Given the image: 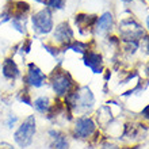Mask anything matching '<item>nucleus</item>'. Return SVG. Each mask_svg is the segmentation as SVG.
<instances>
[{
  "label": "nucleus",
  "instance_id": "f257e3e1",
  "mask_svg": "<svg viewBox=\"0 0 149 149\" xmlns=\"http://www.w3.org/2000/svg\"><path fill=\"white\" fill-rule=\"evenodd\" d=\"M34 134H36V118L34 115H29L15 132L14 140L20 148H27L29 145H31Z\"/></svg>",
  "mask_w": 149,
  "mask_h": 149
},
{
  "label": "nucleus",
  "instance_id": "f03ea898",
  "mask_svg": "<svg viewBox=\"0 0 149 149\" xmlns=\"http://www.w3.org/2000/svg\"><path fill=\"white\" fill-rule=\"evenodd\" d=\"M50 80L52 87L57 94V96H64V95H68L71 92L73 81H72V77L69 76V73H67L65 71H54V73L50 76Z\"/></svg>",
  "mask_w": 149,
  "mask_h": 149
},
{
  "label": "nucleus",
  "instance_id": "7ed1b4c3",
  "mask_svg": "<svg viewBox=\"0 0 149 149\" xmlns=\"http://www.w3.org/2000/svg\"><path fill=\"white\" fill-rule=\"evenodd\" d=\"M119 31H121L122 38L125 39L126 42H130V41L136 42L138 38H141V37L144 36V31H142L141 26H140L137 22H134L133 19L122 20Z\"/></svg>",
  "mask_w": 149,
  "mask_h": 149
},
{
  "label": "nucleus",
  "instance_id": "20e7f679",
  "mask_svg": "<svg viewBox=\"0 0 149 149\" xmlns=\"http://www.w3.org/2000/svg\"><path fill=\"white\" fill-rule=\"evenodd\" d=\"M33 27L37 33H41V34L50 31L53 27V20H52L49 10H41L33 16Z\"/></svg>",
  "mask_w": 149,
  "mask_h": 149
},
{
  "label": "nucleus",
  "instance_id": "39448f33",
  "mask_svg": "<svg viewBox=\"0 0 149 149\" xmlns=\"http://www.w3.org/2000/svg\"><path fill=\"white\" fill-rule=\"evenodd\" d=\"M95 130V123L90 118H79L76 123H74L73 133L76 137L79 138H87L94 133Z\"/></svg>",
  "mask_w": 149,
  "mask_h": 149
},
{
  "label": "nucleus",
  "instance_id": "423d86ee",
  "mask_svg": "<svg viewBox=\"0 0 149 149\" xmlns=\"http://www.w3.org/2000/svg\"><path fill=\"white\" fill-rule=\"evenodd\" d=\"M45 79H46V76L43 74V72L37 65H34V64L29 65V72L27 76H26V81H27L29 86L36 87V88L42 87L43 83H45Z\"/></svg>",
  "mask_w": 149,
  "mask_h": 149
},
{
  "label": "nucleus",
  "instance_id": "0eeeda50",
  "mask_svg": "<svg viewBox=\"0 0 149 149\" xmlns=\"http://www.w3.org/2000/svg\"><path fill=\"white\" fill-rule=\"evenodd\" d=\"M72 38H73V31L67 22H63L56 27L54 39H57L58 42H69Z\"/></svg>",
  "mask_w": 149,
  "mask_h": 149
},
{
  "label": "nucleus",
  "instance_id": "6e6552de",
  "mask_svg": "<svg viewBox=\"0 0 149 149\" xmlns=\"http://www.w3.org/2000/svg\"><path fill=\"white\" fill-rule=\"evenodd\" d=\"M52 138V148L53 149H68V140L63 133L57 130H50L49 132Z\"/></svg>",
  "mask_w": 149,
  "mask_h": 149
},
{
  "label": "nucleus",
  "instance_id": "1a4fd4ad",
  "mask_svg": "<svg viewBox=\"0 0 149 149\" xmlns=\"http://www.w3.org/2000/svg\"><path fill=\"white\" fill-rule=\"evenodd\" d=\"M86 65H88L95 73H99L102 67V57L94 52H88L86 54Z\"/></svg>",
  "mask_w": 149,
  "mask_h": 149
},
{
  "label": "nucleus",
  "instance_id": "9d476101",
  "mask_svg": "<svg viewBox=\"0 0 149 149\" xmlns=\"http://www.w3.org/2000/svg\"><path fill=\"white\" fill-rule=\"evenodd\" d=\"M3 74L7 79H11V80H14V79L19 76V69L16 67V64L14 63V60L7 58L3 63Z\"/></svg>",
  "mask_w": 149,
  "mask_h": 149
},
{
  "label": "nucleus",
  "instance_id": "9b49d317",
  "mask_svg": "<svg viewBox=\"0 0 149 149\" xmlns=\"http://www.w3.org/2000/svg\"><path fill=\"white\" fill-rule=\"evenodd\" d=\"M34 109H36L38 113L41 114H45L49 111V109H50V100H49V98L47 96H39V98H37L36 100H34Z\"/></svg>",
  "mask_w": 149,
  "mask_h": 149
},
{
  "label": "nucleus",
  "instance_id": "f8f14e48",
  "mask_svg": "<svg viewBox=\"0 0 149 149\" xmlns=\"http://www.w3.org/2000/svg\"><path fill=\"white\" fill-rule=\"evenodd\" d=\"M113 24V15L110 12H106L104 15H102L98 20V30L99 31H107Z\"/></svg>",
  "mask_w": 149,
  "mask_h": 149
},
{
  "label": "nucleus",
  "instance_id": "ddd939ff",
  "mask_svg": "<svg viewBox=\"0 0 149 149\" xmlns=\"http://www.w3.org/2000/svg\"><path fill=\"white\" fill-rule=\"evenodd\" d=\"M94 22H95V16H88V15H84V14H80V15L76 16V23L81 29L88 27Z\"/></svg>",
  "mask_w": 149,
  "mask_h": 149
},
{
  "label": "nucleus",
  "instance_id": "4468645a",
  "mask_svg": "<svg viewBox=\"0 0 149 149\" xmlns=\"http://www.w3.org/2000/svg\"><path fill=\"white\" fill-rule=\"evenodd\" d=\"M68 47H71V49H73L74 52H84V50H86V45H84L83 42H77V41H74V42H72Z\"/></svg>",
  "mask_w": 149,
  "mask_h": 149
},
{
  "label": "nucleus",
  "instance_id": "2eb2a0df",
  "mask_svg": "<svg viewBox=\"0 0 149 149\" xmlns=\"http://www.w3.org/2000/svg\"><path fill=\"white\" fill-rule=\"evenodd\" d=\"M47 6L52 8H63L64 0H47Z\"/></svg>",
  "mask_w": 149,
  "mask_h": 149
},
{
  "label": "nucleus",
  "instance_id": "dca6fc26",
  "mask_svg": "<svg viewBox=\"0 0 149 149\" xmlns=\"http://www.w3.org/2000/svg\"><path fill=\"white\" fill-rule=\"evenodd\" d=\"M19 99H20V100H22L23 103H26V104H31V99H30V94H29V92H27L26 90L20 92Z\"/></svg>",
  "mask_w": 149,
  "mask_h": 149
},
{
  "label": "nucleus",
  "instance_id": "f3484780",
  "mask_svg": "<svg viewBox=\"0 0 149 149\" xmlns=\"http://www.w3.org/2000/svg\"><path fill=\"white\" fill-rule=\"evenodd\" d=\"M16 122H18V118H16L15 115H12V114H11V115L8 117V119H7V126L10 127V129H12V127L15 126Z\"/></svg>",
  "mask_w": 149,
  "mask_h": 149
},
{
  "label": "nucleus",
  "instance_id": "a211bd4d",
  "mask_svg": "<svg viewBox=\"0 0 149 149\" xmlns=\"http://www.w3.org/2000/svg\"><path fill=\"white\" fill-rule=\"evenodd\" d=\"M0 149H14V146L8 142H0Z\"/></svg>",
  "mask_w": 149,
  "mask_h": 149
},
{
  "label": "nucleus",
  "instance_id": "6ab92c4d",
  "mask_svg": "<svg viewBox=\"0 0 149 149\" xmlns=\"http://www.w3.org/2000/svg\"><path fill=\"white\" fill-rule=\"evenodd\" d=\"M142 115H144L145 118H148V119H149V106H146L145 109L142 110Z\"/></svg>",
  "mask_w": 149,
  "mask_h": 149
},
{
  "label": "nucleus",
  "instance_id": "aec40b11",
  "mask_svg": "<svg viewBox=\"0 0 149 149\" xmlns=\"http://www.w3.org/2000/svg\"><path fill=\"white\" fill-rule=\"evenodd\" d=\"M102 149H117L115 146H104V148H102Z\"/></svg>",
  "mask_w": 149,
  "mask_h": 149
},
{
  "label": "nucleus",
  "instance_id": "412c9836",
  "mask_svg": "<svg viewBox=\"0 0 149 149\" xmlns=\"http://www.w3.org/2000/svg\"><path fill=\"white\" fill-rule=\"evenodd\" d=\"M146 49H148V53H149V38H146Z\"/></svg>",
  "mask_w": 149,
  "mask_h": 149
},
{
  "label": "nucleus",
  "instance_id": "4be33fe9",
  "mask_svg": "<svg viewBox=\"0 0 149 149\" xmlns=\"http://www.w3.org/2000/svg\"><path fill=\"white\" fill-rule=\"evenodd\" d=\"M146 24H148V29H149V16H148V20H146Z\"/></svg>",
  "mask_w": 149,
  "mask_h": 149
},
{
  "label": "nucleus",
  "instance_id": "5701e85b",
  "mask_svg": "<svg viewBox=\"0 0 149 149\" xmlns=\"http://www.w3.org/2000/svg\"><path fill=\"white\" fill-rule=\"evenodd\" d=\"M123 1H132V0H123Z\"/></svg>",
  "mask_w": 149,
  "mask_h": 149
},
{
  "label": "nucleus",
  "instance_id": "b1692460",
  "mask_svg": "<svg viewBox=\"0 0 149 149\" xmlns=\"http://www.w3.org/2000/svg\"><path fill=\"white\" fill-rule=\"evenodd\" d=\"M146 71H148V73H149V65H148V69H146Z\"/></svg>",
  "mask_w": 149,
  "mask_h": 149
}]
</instances>
